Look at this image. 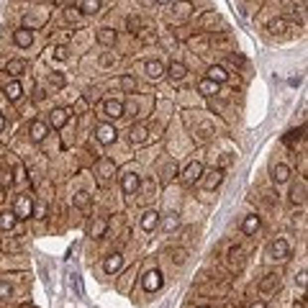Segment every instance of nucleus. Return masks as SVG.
Masks as SVG:
<instances>
[{"instance_id":"f257e3e1","label":"nucleus","mask_w":308,"mask_h":308,"mask_svg":"<svg viewBox=\"0 0 308 308\" xmlns=\"http://www.w3.org/2000/svg\"><path fill=\"white\" fill-rule=\"evenodd\" d=\"M13 213H15V219H21V221H26V219H31L34 216V200H31V195H18L13 200Z\"/></svg>"},{"instance_id":"f03ea898","label":"nucleus","mask_w":308,"mask_h":308,"mask_svg":"<svg viewBox=\"0 0 308 308\" xmlns=\"http://www.w3.org/2000/svg\"><path fill=\"white\" fill-rule=\"evenodd\" d=\"M95 139H98L103 147H108V144H113L116 139H118V131H116L113 123H100V126L95 129Z\"/></svg>"},{"instance_id":"7ed1b4c3","label":"nucleus","mask_w":308,"mask_h":308,"mask_svg":"<svg viewBox=\"0 0 308 308\" xmlns=\"http://www.w3.org/2000/svg\"><path fill=\"white\" fill-rule=\"evenodd\" d=\"M200 177H203V164H200V162H190L188 167L182 169V175H180V180L185 185H195Z\"/></svg>"},{"instance_id":"20e7f679","label":"nucleus","mask_w":308,"mask_h":308,"mask_svg":"<svg viewBox=\"0 0 308 308\" xmlns=\"http://www.w3.org/2000/svg\"><path fill=\"white\" fill-rule=\"evenodd\" d=\"M288 254H290V246H288V241H285L283 236L275 239V241L270 244V259L280 262V259H288Z\"/></svg>"},{"instance_id":"39448f33","label":"nucleus","mask_w":308,"mask_h":308,"mask_svg":"<svg viewBox=\"0 0 308 308\" xmlns=\"http://www.w3.org/2000/svg\"><path fill=\"white\" fill-rule=\"evenodd\" d=\"M162 283H164V277H162V272H159V270H149V272L144 275V280H142V285H144V290H147V293L159 290V288H162Z\"/></svg>"},{"instance_id":"423d86ee","label":"nucleus","mask_w":308,"mask_h":308,"mask_svg":"<svg viewBox=\"0 0 308 308\" xmlns=\"http://www.w3.org/2000/svg\"><path fill=\"white\" fill-rule=\"evenodd\" d=\"M121 188H123V193H126V195H134L139 188H142V177H139L134 169H131V172H126V175L121 177Z\"/></svg>"},{"instance_id":"0eeeda50","label":"nucleus","mask_w":308,"mask_h":308,"mask_svg":"<svg viewBox=\"0 0 308 308\" xmlns=\"http://www.w3.org/2000/svg\"><path fill=\"white\" fill-rule=\"evenodd\" d=\"M277 288H280V275H277V272H267V275L259 280V293H265V296L275 293Z\"/></svg>"},{"instance_id":"6e6552de","label":"nucleus","mask_w":308,"mask_h":308,"mask_svg":"<svg viewBox=\"0 0 308 308\" xmlns=\"http://www.w3.org/2000/svg\"><path fill=\"white\" fill-rule=\"evenodd\" d=\"M13 41H15V46H21V49H28V46L34 44V34H31V28L21 26V28L13 31Z\"/></svg>"},{"instance_id":"1a4fd4ad","label":"nucleus","mask_w":308,"mask_h":308,"mask_svg":"<svg viewBox=\"0 0 308 308\" xmlns=\"http://www.w3.org/2000/svg\"><path fill=\"white\" fill-rule=\"evenodd\" d=\"M129 139H131V144H144L149 139V126L147 123H134L129 131Z\"/></svg>"},{"instance_id":"9d476101","label":"nucleus","mask_w":308,"mask_h":308,"mask_svg":"<svg viewBox=\"0 0 308 308\" xmlns=\"http://www.w3.org/2000/svg\"><path fill=\"white\" fill-rule=\"evenodd\" d=\"M46 134H49V126H46V123H41V121H34V123H31L28 136H31V142H34V144H41L44 139H46Z\"/></svg>"},{"instance_id":"9b49d317","label":"nucleus","mask_w":308,"mask_h":308,"mask_svg":"<svg viewBox=\"0 0 308 308\" xmlns=\"http://www.w3.org/2000/svg\"><path fill=\"white\" fill-rule=\"evenodd\" d=\"M113 172H116V162L108 159V157H100V159H98V175H100V182L111 180Z\"/></svg>"},{"instance_id":"f8f14e48","label":"nucleus","mask_w":308,"mask_h":308,"mask_svg":"<svg viewBox=\"0 0 308 308\" xmlns=\"http://www.w3.org/2000/svg\"><path fill=\"white\" fill-rule=\"evenodd\" d=\"M67 121H70V111H67V108H54V111L49 113V123H52V129H62Z\"/></svg>"},{"instance_id":"ddd939ff","label":"nucleus","mask_w":308,"mask_h":308,"mask_svg":"<svg viewBox=\"0 0 308 308\" xmlns=\"http://www.w3.org/2000/svg\"><path fill=\"white\" fill-rule=\"evenodd\" d=\"M144 72H147L149 80H159V77L164 75V65H162L159 59H149L147 65H144Z\"/></svg>"},{"instance_id":"4468645a","label":"nucleus","mask_w":308,"mask_h":308,"mask_svg":"<svg viewBox=\"0 0 308 308\" xmlns=\"http://www.w3.org/2000/svg\"><path fill=\"white\" fill-rule=\"evenodd\" d=\"M121 267H123V257H121L118 252H116V254H108L105 262H103V270H105L108 275H116Z\"/></svg>"},{"instance_id":"2eb2a0df","label":"nucleus","mask_w":308,"mask_h":308,"mask_svg":"<svg viewBox=\"0 0 308 308\" xmlns=\"http://www.w3.org/2000/svg\"><path fill=\"white\" fill-rule=\"evenodd\" d=\"M103 116H108V118H121V116H123V103H121V100H105V103H103Z\"/></svg>"},{"instance_id":"dca6fc26","label":"nucleus","mask_w":308,"mask_h":308,"mask_svg":"<svg viewBox=\"0 0 308 308\" xmlns=\"http://www.w3.org/2000/svg\"><path fill=\"white\" fill-rule=\"evenodd\" d=\"M95 39H98V44L100 46H113L116 44V31L113 28H108V26H103V28H98V34H95Z\"/></svg>"},{"instance_id":"f3484780","label":"nucleus","mask_w":308,"mask_h":308,"mask_svg":"<svg viewBox=\"0 0 308 308\" xmlns=\"http://www.w3.org/2000/svg\"><path fill=\"white\" fill-rule=\"evenodd\" d=\"M200 180H203L206 190H216L221 185V180H224V169L219 167V169H213V172H208V177H200Z\"/></svg>"},{"instance_id":"a211bd4d","label":"nucleus","mask_w":308,"mask_h":308,"mask_svg":"<svg viewBox=\"0 0 308 308\" xmlns=\"http://www.w3.org/2000/svg\"><path fill=\"white\" fill-rule=\"evenodd\" d=\"M3 92H5V98H8L10 103H15V100H21L23 87H21V82H18V80H10V82L3 87Z\"/></svg>"},{"instance_id":"6ab92c4d","label":"nucleus","mask_w":308,"mask_h":308,"mask_svg":"<svg viewBox=\"0 0 308 308\" xmlns=\"http://www.w3.org/2000/svg\"><path fill=\"white\" fill-rule=\"evenodd\" d=\"M105 231H108V221H105V219H92V224L87 226V234H90L92 239L105 236Z\"/></svg>"},{"instance_id":"aec40b11","label":"nucleus","mask_w":308,"mask_h":308,"mask_svg":"<svg viewBox=\"0 0 308 308\" xmlns=\"http://www.w3.org/2000/svg\"><path fill=\"white\" fill-rule=\"evenodd\" d=\"M208 80H213L216 85H221V82L229 80V72H226L221 65H211V67H208Z\"/></svg>"},{"instance_id":"412c9836","label":"nucleus","mask_w":308,"mask_h":308,"mask_svg":"<svg viewBox=\"0 0 308 308\" xmlns=\"http://www.w3.org/2000/svg\"><path fill=\"white\" fill-rule=\"evenodd\" d=\"M272 180H275L277 185L288 182V180H290V167L283 164V162H280V164H275V167H272Z\"/></svg>"},{"instance_id":"4be33fe9","label":"nucleus","mask_w":308,"mask_h":308,"mask_svg":"<svg viewBox=\"0 0 308 308\" xmlns=\"http://www.w3.org/2000/svg\"><path fill=\"white\" fill-rule=\"evenodd\" d=\"M259 216L257 213H252V216H246V219H244V224H241V231H244V234H257V231H259Z\"/></svg>"},{"instance_id":"5701e85b","label":"nucleus","mask_w":308,"mask_h":308,"mask_svg":"<svg viewBox=\"0 0 308 308\" xmlns=\"http://www.w3.org/2000/svg\"><path fill=\"white\" fill-rule=\"evenodd\" d=\"M3 70H5L10 77H18V75H23V70H26V62H23V59H8Z\"/></svg>"},{"instance_id":"b1692460","label":"nucleus","mask_w":308,"mask_h":308,"mask_svg":"<svg viewBox=\"0 0 308 308\" xmlns=\"http://www.w3.org/2000/svg\"><path fill=\"white\" fill-rule=\"evenodd\" d=\"M157 224H159V213L157 211H147L142 216V229L144 231H154V229H157Z\"/></svg>"},{"instance_id":"393cba45","label":"nucleus","mask_w":308,"mask_h":308,"mask_svg":"<svg viewBox=\"0 0 308 308\" xmlns=\"http://www.w3.org/2000/svg\"><path fill=\"white\" fill-rule=\"evenodd\" d=\"M241 262H244V249H241V246H231V249H229V265H231V270H239Z\"/></svg>"},{"instance_id":"a878e982","label":"nucleus","mask_w":308,"mask_h":308,"mask_svg":"<svg viewBox=\"0 0 308 308\" xmlns=\"http://www.w3.org/2000/svg\"><path fill=\"white\" fill-rule=\"evenodd\" d=\"M167 75H169V80H172V82L175 80H182V77L188 75V67H185L182 62H172V65L167 67Z\"/></svg>"},{"instance_id":"bb28decb","label":"nucleus","mask_w":308,"mask_h":308,"mask_svg":"<svg viewBox=\"0 0 308 308\" xmlns=\"http://www.w3.org/2000/svg\"><path fill=\"white\" fill-rule=\"evenodd\" d=\"M198 92H200V95H206V98H211V95H216V92H219V85L206 77V80L198 82Z\"/></svg>"},{"instance_id":"cd10ccee","label":"nucleus","mask_w":308,"mask_h":308,"mask_svg":"<svg viewBox=\"0 0 308 308\" xmlns=\"http://www.w3.org/2000/svg\"><path fill=\"white\" fill-rule=\"evenodd\" d=\"M193 10L195 8H193L190 0H180V3H175V18H188Z\"/></svg>"},{"instance_id":"c85d7f7f","label":"nucleus","mask_w":308,"mask_h":308,"mask_svg":"<svg viewBox=\"0 0 308 308\" xmlns=\"http://www.w3.org/2000/svg\"><path fill=\"white\" fill-rule=\"evenodd\" d=\"M15 221H18V219H15L13 211L0 213V229H3V231H13V229H15Z\"/></svg>"},{"instance_id":"c756f323","label":"nucleus","mask_w":308,"mask_h":308,"mask_svg":"<svg viewBox=\"0 0 308 308\" xmlns=\"http://www.w3.org/2000/svg\"><path fill=\"white\" fill-rule=\"evenodd\" d=\"M80 10L87 13V15L100 13V0H80Z\"/></svg>"},{"instance_id":"7c9ffc66","label":"nucleus","mask_w":308,"mask_h":308,"mask_svg":"<svg viewBox=\"0 0 308 308\" xmlns=\"http://www.w3.org/2000/svg\"><path fill=\"white\" fill-rule=\"evenodd\" d=\"M90 193H85V190H80V193H75V198H72V203L77 206V208H87L90 206Z\"/></svg>"},{"instance_id":"2f4dec72","label":"nucleus","mask_w":308,"mask_h":308,"mask_svg":"<svg viewBox=\"0 0 308 308\" xmlns=\"http://www.w3.org/2000/svg\"><path fill=\"white\" fill-rule=\"evenodd\" d=\"M126 28L131 31V34H139V31L144 28V23H142V18H139V15H129V18H126Z\"/></svg>"},{"instance_id":"473e14b6","label":"nucleus","mask_w":308,"mask_h":308,"mask_svg":"<svg viewBox=\"0 0 308 308\" xmlns=\"http://www.w3.org/2000/svg\"><path fill=\"white\" fill-rule=\"evenodd\" d=\"M121 87H123V92H134L136 90V77L134 75H123L121 77Z\"/></svg>"},{"instance_id":"72a5a7b5","label":"nucleus","mask_w":308,"mask_h":308,"mask_svg":"<svg viewBox=\"0 0 308 308\" xmlns=\"http://www.w3.org/2000/svg\"><path fill=\"white\" fill-rule=\"evenodd\" d=\"M65 82H67V80H65V75H62V72H49V85H52V87L59 90V87H65Z\"/></svg>"},{"instance_id":"f704fd0d","label":"nucleus","mask_w":308,"mask_h":308,"mask_svg":"<svg viewBox=\"0 0 308 308\" xmlns=\"http://www.w3.org/2000/svg\"><path fill=\"white\" fill-rule=\"evenodd\" d=\"M139 39H142L144 44H154V41H157V34H154V31L152 28H142V31H139V34H136Z\"/></svg>"},{"instance_id":"c9c22d12","label":"nucleus","mask_w":308,"mask_h":308,"mask_svg":"<svg viewBox=\"0 0 308 308\" xmlns=\"http://www.w3.org/2000/svg\"><path fill=\"white\" fill-rule=\"evenodd\" d=\"M10 296H13V288H10V283L0 280V301H10Z\"/></svg>"},{"instance_id":"e433bc0d","label":"nucleus","mask_w":308,"mask_h":308,"mask_svg":"<svg viewBox=\"0 0 308 308\" xmlns=\"http://www.w3.org/2000/svg\"><path fill=\"white\" fill-rule=\"evenodd\" d=\"M190 44L195 46V49H200V54H206V49H208V36H198V39H190Z\"/></svg>"},{"instance_id":"4c0bfd02","label":"nucleus","mask_w":308,"mask_h":308,"mask_svg":"<svg viewBox=\"0 0 308 308\" xmlns=\"http://www.w3.org/2000/svg\"><path fill=\"white\" fill-rule=\"evenodd\" d=\"M303 136V129H296V131H288L285 136H283V142L290 147V144H296V139H301Z\"/></svg>"},{"instance_id":"58836bf2","label":"nucleus","mask_w":308,"mask_h":308,"mask_svg":"<svg viewBox=\"0 0 308 308\" xmlns=\"http://www.w3.org/2000/svg\"><path fill=\"white\" fill-rule=\"evenodd\" d=\"M303 193H306V185H296V188H293V193H290V200L293 203H303Z\"/></svg>"},{"instance_id":"ea45409f","label":"nucleus","mask_w":308,"mask_h":308,"mask_svg":"<svg viewBox=\"0 0 308 308\" xmlns=\"http://www.w3.org/2000/svg\"><path fill=\"white\" fill-rule=\"evenodd\" d=\"M46 213H49L46 203H34V219H46Z\"/></svg>"},{"instance_id":"a19ab883","label":"nucleus","mask_w":308,"mask_h":308,"mask_svg":"<svg viewBox=\"0 0 308 308\" xmlns=\"http://www.w3.org/2000/svg\"><path fill=\"white\" fill-rule=\"evenodd\" d=\"M0 246H3V252H10V249H13V252H18V246H21V244L15 241V239H3V241H0Z\"/></svg>"},{"instance_id":"79ce46f5","label":"nucleus","mask_w":308,"mask_h":308,"mask_svg":"<svg viewBox=\"0 0 308 308\" xmlns=\"http://www.w3.org/2000/svg\"><path fill=\"white\" fill-rule=\"evenodd\" d=\"M82 98H85L87 103H95V100L100 98V92H98V87H90V90H85V92H82Z\"/></svg>"},{"instance_id":"37998d69","label":"nucleus","mask_w":308,"mask_h":308,"mask_svg":"<svg viewBox=\"0 0 308 308\" xmlns=\"http://www.w3.org/2000/svg\"><path fill=\"white\" fill-rule=\"evenodd\" d=\"M169 254H172V262H175V265H182L185 257H188V252H185V249H172Z\"/></svg>"},{"instance_id":"c03bdc74","label":"nucleus","mask_w":308,"mask_h":308,"mask_svg":"<svg viewBox=\"0 0 308 308\" xmlns=\"http://www.w3.org/2000/svg\"><path fill=\"white\" fill-rule=\"evenodd\" d=\"M65 15H67V21H72V23H77V21H80V8H67L65 10Z\"/></svg>"},{"instance_id":"a18cd8bd","label":"nucleus","mask_w":308,"mask_h":308,"mask_svg":"<svg viewBox=\"0 0 308 308\" xmlns=\"http://www.w3.org/2000/svg\"><path fill=\"white\" fill-rule=\"evenodd\" d=\"M267 28L272 31V34H277V31H283V28H288V21H283V18H280V21H272V23H270Z\"/></svg>"},{"instance_id":"49530a36","label":"nucleus","mask_w":308,"mask_h":308,"mask_svg":"<svg viewBox=\"0 0 308 308\" xmlns=\"http://www.w3.org/2000/svg\"><path fill=\"white\" fill-rule=\"evenodd\" d=\"M87 105H90V103H87L85 98H80V100L75 103V113H85V111H87Z\"/></svg>"},{"instance_id":"de8ad7c7","label":"nucleus","mask_w":308,"mask_h":308,"mask_svg":"<svg viewBox=\"0 0 308 308\" xmlns=\"http://www.w3.org/2000/svg\"><path fill=\"white\" fill-rule=\"evenodd\" d=\"M52 52H54V59H59V62L67 59V49H65V46H57V49H52Z\"/></svg>"},{"instance_id":"09e8293b","label":"nucleus","mask_w":308,"mask_h":308,"mask_svg":"<svg viewBox=\"0 0 308 308\" xmlns=\"http://www.w3.org/2000/svg\"><path fill=\"white\" fill-rule=\"evenodd\" d=\"M100 65H103V67H111V65H113V54H103V57H100Z\"/></svg>"},{"instance_id":"8fccbe9b","label":"nucleus","mask_w":308,"mask_h":308,"mask_svg":"<svg viewBox=\"0 0 308 308\" xmlns=\"http://www.w3.org/2000/svg\"><path fill=\"white\" fill-rule=\"evenodd\" d=\"M306 277H308V272H306V270H301V275L296 277V283H298V288H306Z\"/></svg>"},{"instance_id":"3c124183","label":"nucleus","mask_w":308,"mask_h":308,"mask_svg":"<svg viewBox=\"0 0 308 308\" xmlns=\"http://www.w3.org/2000/svg\"><path fill=\"white\" fill-rule=\"evenodd\" d=\"M75 293H77V296H82V283H80V277H77V275H75Z\"/></svg>"},{"instance_id":"603ef678","label":"nucleus","mask_w":308,"mask_h":308,"mask_svg":"<svg viewBox=\"0 0 308 308\" xmlns=\"http://www.w3.org/2000/svg\"><path fill=\"white\" fill-rule=\"evenodd\" d=\"M164 226H167V231H169V229H175V226H177V216H172V219H167V224H164Z\"/></svg>"},{"instance_id":"864d4df0","label":"nucleus","mask_w":308,"mask_h":308,"mask_svg":"<svg viewBox=\"0 0 308 308\" xmlns=\"http://www.w3.org/2000/svg\"><path fill=\"white\" fill-rule=\"evenodd\" d=\"M229 59H231V62H234V65H244V57H239V54H231Z\"/></svg>"},{"instance_id":"5fc2aeb1","label":"nucleus","mask_w":308,"mask_h":308,"mask_svg":"<svg viewBox=\"0 0 308 308\" xmlns=\"http://www.w3.org/2000/svg\"><path fill=\"white\" fill-rule=\"evenodd\" d=\"M15 180H23V167H21V164L15 167Z\"/></svg>"},{"instance_id":"6e6d98bb","label":"nucleus","mask_w":308,"mask_h":308,"mask_svg":"<svg viewBox=\"0 0 308 308\" xmlns=\"http://www.w3.org/2000/svg\"><path fill=\"white\" fill-rule=\"evenodd\" d=\"M249 308H267V306H265V301H257V303H252Z\"/></svg>"},{"instance_id":"4d7b16f0","label":"nucleus","mask_w":308,"mask_h":308,"mask_svg":"<svg viewBox=\"0 0 308 308\" xmlns=\"http://www.w3.org/2000/svg\"><path fill=\"white\" fill-rule=\"evenodd\" d=\"M296 308H306V301H303V298H298V301H296Z\"/></svg>"},{"instance_id":"13d9d810","label":"nucleus","mask_w":308,"mask_h":308,"mask_svg":"<svg viewBox=\"0 0 308 308\" xmlns=\"http://www.w3.org/2000/svg\"><path fill=\"white\" fill-rule=\"evenodd\" d=\"M3 129H5V116L0 113V131H3Z\"/></svg>"},{"instance_id":"bf43d9fd","label":"nucleus","mask_w":308,"mask_h":308,"mask_svg":"<svg viewBox=\"0 0 308 308\" xmlns=\"http://www.w3.org/2000/svg\"><path fill=\"white\" fill-rule=\"evenodd\" d=\"M154 3H159V5H164V3H169V0H154Z\"/></svg>"},{"instance_id":"052dcab7","label":"nucleus","mask_w":308,"mask_h":308,"mask_svg":"<svg viewBox=\"0 0 308 308\" xmlns=\"http://www.w3.org/2000/svg\"><path fill=\"white\" fill-rule=\"evenodd\" d=\"M18 308H34V306H28V303H21V306H18Z\"/></svg>"},{"instance_id":"680f3d73","label":"nucleus","mask_w":308,"mask_h":308,"mask_svg":"<svg viewBox=\"0 0 308 308\" xmlns=\"http://www.w3.org/2000/svg\"><path fill=\"white\" fill-rule=\"evenodd\" d=\"M142 3H154V0H142Z\"/></svg>"},{"instance_id":"e2e57ef3","label":"nucleus","mask_w":308,"mask_h":308,"mask_svg":"<svg viewBox=\"0 0 308 308\" xmlns=\"http://www.w3.org/2000/svg\"><path fill=\"white\" fill-rule=\"evenodd\" d=\"M54 3H57V5H62V0H54Z\"/></svg>"},{"instance_id":"0e129e2a","label":"nucleus","mask_w":308,"mask_h":308,"mask_svg":"<svg viewBox=\"0 0 308 308\" xmlns=\"http://www.w3.org/2000/svg\"><path fill=\"white\" fill-rule=\"evenodd\" d=\"M198 308H208V306H198Z\"/></svg>"}]
</instances>
